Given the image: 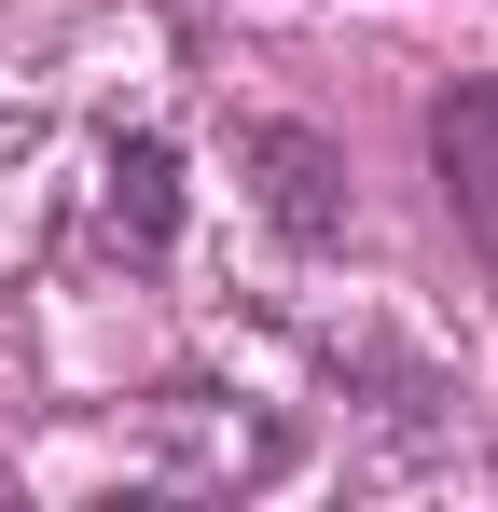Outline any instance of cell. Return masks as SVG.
Here are the masks:
<instances>
[{"instance_id": "cell-1", "label": "cell", "mask_w": 498, "mask_h": 512, "mask_svg": "<svg viewBox=\"0 0 498 512\" xmlns=\"http://www.w3.org/2000/svg\"><path fill=\"white\" fill-rule=\"evenodd\" d=\"M429 180H443V222L471 236V263L498 277V70L429 84Z\"/></svg>"}, {"instance_id": "cell-2", "label": "cell", "mask_w": 498, "mask_h": 512, "mask_svg": "<svg viewBox=\"0 0 498 512\" xmlns=\"http://www.w3.org/2000/svg\"><path fill=\"white\" fill-rule=\"evenodd\" d=\"M236 167H263L249 194H263V222H277L291 250H332V236L360 222V194H346V153H332L319 125H277V111H263V125H236Z\"/></svg>"}, {"instance_id": "cell-3", "label": "cell", "mask_w": 498, "mask_h": 512, "mask_svg": "<svg viewBox=\"0 0 498 512\" xmlns=\"http://www.w3.org/2000/svg\"><path fill=\"white\" fill-rule=\"evenodd\" d=\"M97 222L139 263H166V236H180V139H153V125L111 139V153H97Z\"/></svg>"}]
</instances>
